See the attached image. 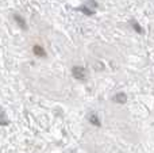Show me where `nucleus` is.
<instances>
[{
    "mask_svg": "<svg viewBox=\"0 0 154 153\" xmlns=\"http://www.w3.org/2000/svg\"><path fill=\"white\" fill-rule=\"evenodd\" d=\"M72 75L76 80H85V79H87V72H85V69L81 67H73Z\"/></svg>",
    "mask_w": 154,
    "mask_h": 153,
    "instance_id": "f257e3e1",
    "label": "nucleus"
},
{
    "mask_svg": "<svg viewBox=\"0 0 154 153\" xmlns=\"http://www.w3.org/2000/svg\"><path fill=\"white\" fill-rule=\"evenodd\" d=\"M88 119H89V122L93 125V126H96V127L101 126L100 121H99V117L96 115V114H89V115H88Z\"/></svg>",
    "mask_w": 154,
    "mask_h": 153,
    "instance_id": "f03ea898",
    "label": "nucleus"
},
{
    "mask_svg": "<svg viewBox=\"0 0 154 153\" xmlns=\"http://www.w3.org/2000/svg\"><path fill=\"white\" fill-rule=\"evenodd\" d=\"M114 100L116 103H119V105H125L126 100H127V96H126V94H123V92H119V94L115 95Z\"/></svg>",
    "mask_w": 154,
    "mask_h": 153,
    "instance_id": "7ed1b4c3",
    "label": "nucleus"
},
{
    "mask_svg": "<svg viewBox=\"0 0 154 153\" xmlns=\"http://www.w3.org/2000/svg\"><path fill=\"white\" fill-rule=\"evenodd\" d=\"M32 52H34V54L38 57H46V52L42 46H38V45L34 46V48H32Z\"/></svg>",
    "mask_w": 154,
    "mask_h": 153,
    "instance_id": "20e7f679",
    "label": "nucleus"
},
{
    "mask_svg": "<svg viewBox=\"0 0 154 153\" xmlns=\"http://www.w3.org/2000/svg\"><path fill=\"white\" fill-rule=\"evenodd\" d=\"M14 19H15V22H16V23H18L19 26H20V27H22V29H23V30H26V29H27L26 20H24V19L22 18L20 15H16V14H15V15H14Z\"/></svg>",
    "mask_w": 154,
    "mask_h": 153,
    "instance_id": "39448f33",
    "label": "nucleus"
},
{
    "mask_svg": "<svg viewBox=\"0 0 154 153\" xmlns=\"http://www.w3.org/2000/svg\"><path fill=\"white\" fill-rule=\"evenodd\" d=\"M77 10L81 11V12L84 14V15H87V16H92V15H95V11L89 10V8H88L87 5H81V7H79Z\"/></svg>",
    "mask_w": 154,
    "mask_h": 153,
    "instance_id": "423d86ee",
    "label": "nucleus"
},
{
    "mask_svg": "<svg viewBox=\"0 0 154 153\" xmlns=\"http://www.w3.org/2000/svg\"><path fill=\"white\" fill-rule=\"evenodd\" d=\"M131 26H133V29L135 30L137 33H139V34H142V33H143V29H142V27L139 26V23H138V22H135V20H131Z\"/></svg>",
    "mask_w": 154,
    "mask_h": 153,
    "instance_id": "0eeeda50",
    "label": "nucleus"
}]
</instances>
